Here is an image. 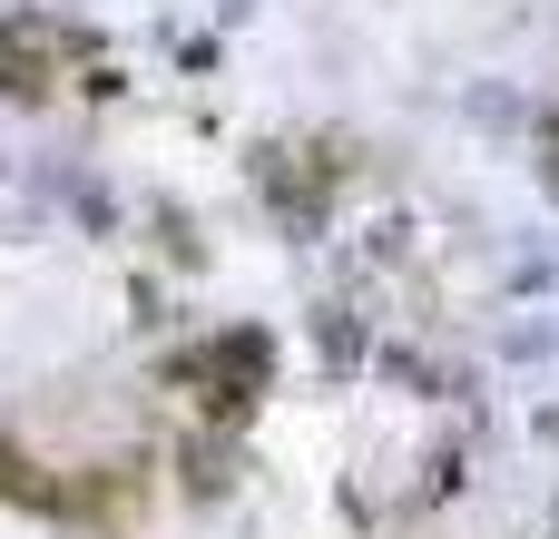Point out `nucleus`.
<instances>
[{
  "mask_svg": "<svg viewBox=\"0 0 559 539\" xmlns=\"http://www.w3.org/2000/svg\"><path fill=\"white\" fill-rule=\"evenodd\" d=\"M314 344H324L334 363H364V334L344 324V304H314Z\"/></svg>",
  "mask_w": 559,
  "mask_h": 539,
  "instance_id": "7ed1b4c3",
  "label": "nucleus"
},
{
  "mask_svg": "<svg viewBox=\"0 0 559 539\" xmlns=\"http://www.w3.org/2000/svg\"><path fill=\"white\" fill-rule=\"evenodd\" d=\"M157 245H167V265H197V255H206V245L187 236V216H177V206H157Z\"/></svg>",
  "mask_w": 559,
  "mask_h": 539,
  "instance_id": "20e7f679",
  "label": "nucleus"
},
{
  "mask_svg": "<svg viewBox=\"0 0 559 539\" xmlns=\"http://www.w3.org/2000/svg\"><path fill=\"white\" fill-rule=\"evenodd\" d=\"M0 501H10V511H39V520H69V471L49 481L20 442H0Z\"/></svg>",
  "mask_w": 559,
  "mask_h": 539,
  "instance_id": "f257e3e1",
  "label": "nucleus"
},
{
  "mask_svg": "<svg viewBox=\"0 0 559 539\" xmlns=\"http://www.w3.org/2000/svg\"><path fill=\"white\" fill-rule=\"evenodd\" d=\"M177 481H187V501H226V491H236L226 442H187V452H177Z\"/></svg>",
  "mask_w": 559,
  "mask_h": 539,
  "instance_id": "f03ea898",
  "label": "nucleus"
}]
</instances>
